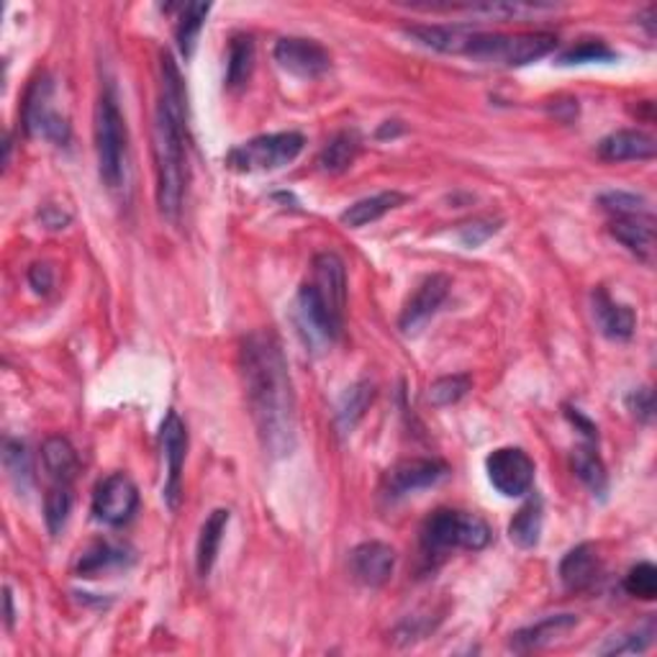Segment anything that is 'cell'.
<instances>
[{"instance_id":"1","label":"cell","mask_w":657,"mask_h":657,"mask_svg":"<svg viewBox=\"0 0 657 657\" xmlns=\"http://www.w3.org/2000/svg\"><path fill=\"white\" fill-rule=\"evenodd\" d=\"M239 378L262 450L288 457L295 450V394L278 336L252 332L239 344Z\"/></svg>"},{"instance_id":"2","label":"cell","mask_w":657,"mask_h":657,"mask_svg":"<svg viewBox=\"0 0 657 657\" xmlns=\"http://www.w3.org/2000/svg\"><path fill=\"white\" fill-rule=\"evenodd\" d=\"M160 100L154 111V172H158V206L164 218L183 211L187 185L185 158V85L168 52L162 54Z\"/></svg>"},{"instance_id":"3","label":"cell","mask_w":657,"mask_h":657,"mask_svg":"<svg viewBox=\"0 0 657 657\" xmlns=\"http://www.w3.org/2000/svg\"><path fill=\"white\" fill-rule=\"evenodd\" d=\"M93 121H96L93 123V134H96L100 180L111 191H119L129 175V129L111 85L100 93L96 104V119Z\"/></svg>"},{"instance_id":"4","label":"cell","mask_w":657,"mask_h":657,"mask_svg":"<svg viewBox=\"0 0 657 657\" xmlns=\"http://www.w3.org/2000/svg\"><path fill=\"white\" fill-rule=\"evenodd\" d=\"M493 531L478 514L440 508L421 524V554L427 560H442L452 550H483Z\"/></svg>"},{"instance_id":"5","label":"cell","mask_w":657,"mask_h":657,"mask_svg":"<svg viewBox=\"0 0 657 657\" xmlns=\"http://www.w3.org/2000/svg\"><path fill=\"white\" fill-rule=\"evenodd\" d=\"M558 46V36L547 31L531 34H498V31L475 29L467 39L463 57L496 67H524L547 57Z\"/></svg>"},{"instance_id":"6","label":"cell","mask_w":657,"mask_h":657,"mask_svg":"<svg viewBox=\"0 0 657 657\" xmlns=\"http://www.w3.org/2000/svg\"><path fill=\"white\" fill-rule=\"evenodd\" d=\"M306 139L299 131H280V134H262L249 142L234 147L226 154V164L237 172H272L291 164L303 152Z\"/></svg>"},{"instance_id":"7","label":"cell","mask_w":657,"mask_h":657,"mask_svg":"<svg viewBox=\"0 0 657 657\" xmlns=\"http://www.w3.org/2000/svg\"><path fill=\"white\" fill-rule=\"evenodd\" d=\"M23 129L29 137L44 139L52 144L69 142V123L57 108H54V83L50 75H39L29 85L26 98H23Z\"/></svg>"},{"instance_id":"8","label":"cell","mask_w":657,"mask_h":657,"mask_svg":"<svg viewBox=\"0 0 657 657\" xmlns=\"http://www.w3.org/2000/svg\"><path fill=\"white\" fill-rule=\"evenodd\" d=\"M293 319L303 336V342L316 352L332 347V344L342 336V328H344V319L336 316L334 311L326 306L322 295L314 291V286L311 283H303L299 295H295Z\"/></svg>"},{"instance_id":"9","label":"cell","mask_w":657,"mask_h":657,"mask_svg":"<svg viewBox=\"0 0 657 657\" xmlns=\"http://www.w3.org/2000/svg\"><path fill=\"white\" fill-rule=\"evenodd\" d=\"M491 486L500 496L519 498L535 486V460L519 448H498L486 457Z\"/></svg>"},{"instance_id":"10","label":"cell","mask_w":657,"mask_h":657,"mask_svg":"<svg viewBox=\"0 0 657 657\" xmlns=\"http://www.w3.org/2000/svg\"><path fill=\"white\" fill-rule=\"evenodd\" d=\"M139 508V491L129 475L114 473L104 478L93 493V516L108 527H123Z\"/></svg>"},{"instance_id":"11","label":"cell","mask_w":657,"mask_h":657,"mask_svg":"<svg viewBox=\"0 0 657 657\" xmlns=\"http://www.w3.org/2000/svg\"><path fill=\"white\" fill-rule=\"evenodd\" d=\"M272 54H276V62L286 73L301 77V80H316L332 67V54L314 39L283 36L278 39Z\"/></svg>"},{"instance_id":"12","label":"cell","mask_w":657,"mask_h":657,"mask_svg":"<svg viewBox=\"0 0 657 657\" xmlns=\"http://www.w3.org/2000/svg\"><path fill=\"white\" fill-rule=\"evenodd\" d=\"M160 444L164 465H168V478H164V504L170 508H177L180 491H183V467L187 455V429L175 411H170L162 421L160 429Z\"/></svg>"},{"instance_id":"13","label":"cell","mask_w":657,"mask_h":657,"mask_svg":"<svg viewBox=\"0 0 657 657\" xmlns=\"http://www.w3.org/2000/svg\"><path fill=\"white\" fill-rule=\"evenodd\" d=\"M450 288H452L450 278L440 276V272H434V276L421 280L417 291L411 293V299L406 301L401 316H398V328H401L406 336L419 334L421 328L427 326L429 319L440 311L442 303L448 301Z\"/></svg>"},{"instance_id":"14","label":"cell","mask_w":657,"mask_h":657,"mask_svg":"<svg viewBox=\"0 0 657 657\" xmlns=\"http://www.w3.org/2000/svg\"><path fill=\"white\" fill-rule=\"evenodd\" d=\"M448 475V465L432 457H409L396 463L386 473V491L388 496L401 498L409 493L432 488Z\"/></svg>"},{"instance_id":"15","label":"cell","mask_w":657,"mask_h":657,"mask_svg":"<svg viewBox=\"0 0 657 657\" xmlns=\"http://www.w3.org/2000/svg\"><path fill=\"white\" fill-rule=\"evenodd\" d=\"M311 286L336 316L344 319L347 309V270L340 255L319 252L311 262Z\"/></svg>"},{"instance_id":"16","label":"cell","mask_w":657,"mask_h":657,"mask_svg":"<svg viewBox=\"0 0 657 657\" xmlns=\"http://www.w3.org/2000/svg\"><path fill=\"white\" fill-rule=\"evenodd\" d=\"M396 568V550L386 542H363L349 554V573L365 589H380Z\"/></svg>"},{"instance_id":"17","label":"cell","mask_w":657,"mask_h":657,"mask_svg":"<svg viewBox=\"0 0 657 657\" xmlns=\"http://www.w3.org/2000/svg\"><path fill=\"white\" fill-rule=\"evenodd\" d=\"M406 36H411L413 42H419L427 50L442 52V54H460L463 57L467 39L475 29L465 26V23H419V26H406Z\"/></svg>"},{"instance_id":"18","label":"cell","mask_w":657,"mask_h":657,"mask_svg":"<svg viewBox=\"0 0 657 657\" xmlns=\"http://www.w3.org/2000/svg\"><path fill=\"white\" fill-rule=\"evenodd\" d=\"M599 158L606 162H643L655 158V139L645 131L622 129L599 142Z\"/></svg>"},{"instance_id":"19","label":"cell","mask_w":657,"mask_h":657,"mask_svg":"<svg viewBox=\"0 0 657 657\" xmlns=\"http://www.w3.org/2000/svg\"><path fill=\"white\" fill-rule=\"evenodd\" d=\"M578 627L575 614H554L547 616V620L531 624V627H524L511 635V650L514 653H531L542 650V647L558 643L560 637H566L570 629Z\"/></svg>"},{"instance_id":"20","label":"cell","mask_w":657,"mask_h":657,"mask_svg":"<svg viewBox=\"0 0 657 657\" xmlns=\"http://www.w3.org/2000/svg\"><path fill=\"white\" fill-rule=\"evenodd\" d=\"M593 316H596L601 334L608 336V340L624 342L635 334V326H637L635 311L624 306V303H616L608 299L604 288H596V291H593Z\"/></svg>"},{"instance_id":"21","label":"cell","mask_w":657,"mask_h":657,"mask_svg":"<svg viewBox=\"0 0 657 657\" xmlns=\"http://www.w3.org/2000/svg\"><path fill=\"white\" fill-rule=\"evenodd\" d=\"M601 560L596 547L583 542L560 560V581L568 591H585L599 581Z\"/></svg>"},{"instance_id":"22","label":"cell","mask_w":657,"mask_h":657,"mask_svg":"<svg viewBox=\"0 0 657 657\" xmlns=\"http://www.w3.org/2000/svg\"><path fill=\"white\" fill-rule=\"evenodd\" d=\"M612 237L622 241L637 260L653 262L655 255V222L650 214L622 216L612 224Z\"/></svg>"},{"instance_id":"23","label":"cell","mask_w":657,"mask_h":657,"mask_svg":"<svg viewBox=\"0 0 657 657\" xmlns=\"http://www.w3.org/2000/svg\"><path fill=\"white\" fill-rule=\"evenodd\" d=\"M131 562L129 547L114 542H93L88 550L80 552L75 562L77 578H100L114 573V570L127 568Z\"/></svg>"},{"instance_id":"24","label":"cell","mask_w":657,"mask_h":657,"mask_svg":"<svg viewBox=\"0 0 657 657\" xmlns=\"http://www.w3.org/2000/svg\"><path fill=\"white\" fill-rule=\"evenodd\" d=\"M229 508H214L208 514V519L203 521L201 535H198V545H195V570H198L201 578L211 575V570L216 566L218 558V547H222L224 531L229 527Z\"/></svg>"},{"instance_id":"25","label":"cell","mask_w":657,"mask_h":657,"mask_svg":"<svg viewBox=\"0 0 657 657\" xmlns=\"http://www.w3.org/2000/svg\"><path fill=\"white\" fill-rule=\"evenodd\" d=\"M406 201L409 198H406L403 193L383 191L378 195H370V198L352 203V206L342 214V224L349 226V229H363V226H367V224L380 222L383 216L390 214V211L398 206H403Z\"/></svg>"},{"instance_id":"26","label":"cell","mask_w":657,"mask_h":657,"mask_svg":"<svg viewBox=\"0 0 657 657\" xmlns=\"http://www.w3.org/2000/svg\"><path fill=\"white\" fill-rule=\"evenodd\" d=\"M375 401V383L370 380H357L355 386L344 390L340 398V406H336V427H340L342 434H349L359 421H363L365 411L370 409Z\"/></svg>"},{"instance_id":"27","label":"cell","mask_w":657,"mask_h":657,"mask_svg":"<svg viewBox=\"0 0 657 657\" xmlns=\"http://www.w3.org/2000/svg\"><path fill=\"white\" fill-rule=\"evenodd\" d=\"M542 498L531 496L527 504L514 514L511 524H508V537H511V542L521 547V550H531V547L539 545V537H542Z\"/></svg>"},{"instance_id":"28","label":"cell","mask_w":657,"mask_h":657,"mask_svg":"<svg viewBox=\"0 0 657 657\" xmlns=\"http://www.w3.org/2000/svg\"><path fill=\"white\" fill-rule=\"evenodd\" d=\"M255 69V42L252 36L237 34L229 44V54H226V88L239 90L245 88L252 77Z\"/></svg>"},{"instance_id":"29","label":"cell","mask_w":657,"mask_h":657,"mask_svg":"<svg viewBox=\"0 0 657 657\" xmlns=\"http://www.w3.org/2000/svg\"><path fill=\"white\" fill-rule=\"evenodd\" d=\"M42 460L50 478L60 483H73L77 467H80V463H77V452L65 437H50L42 448Z\"/></svg>"},{"instance_id":"30","label":"cell","mask_w":657,"mask_h":657,"mask_svg":"<svg viewBox=\"0 0 657 657\" xmlns=\"http://www.w3.org/2000/svg\"><path fill=\"white\" fill-rule=\"evenodd\" d=\"M357 152H359V134L355 129H344L324 147L322 154H319V168L328 172V175H340V172H344L352 162H355Z\"/></svg>"},{"instance_id":"31","label":"cell","mask_w":657,"mask_h":657,"mask_svg":"<svg viewBox=\"0 0 657 657\" xmlns=\"http://www.w3.org/2000/svg\"><path fill=\"white\" fill-rule=\"evenodd\" d=\"M573 471L578 478L585 483V488H589L593 496L604 498L606 491H608V475H606V465L604 460L596 450L591 448V444H581L573 452Z\"/></svg>"},{"instance_id":"32","label":"cell","mask_w":657,"mask_h":657,"mask_svg":"<svg viewBox=\"0 0 657 657\" xmlns=\"http://www.w3.org/2000/svg\"><path fill=\"white\" fill-rule=\"evenodd\" d=\"M211 13L208 3H187L183 6V13H180L177 26H175V39H177V50L185 60L193 57L195 44H198L201 29L206 23Z\"/></svg>"},{"instance_id":"33","label":"cell","mask_w":657,"mask_h":657,"mask_svg":"<svg viewBox=\"0 0 657 657\" xmlns=\"http://www.w3.org/2000/svg\"><path fill=\"white\" fill-rule=\"evenodd\" d=\"M73 511V483L52 481L50 491L44 496V521L52 537H57Z\"/></svg>"},{"instance_id":"34","label":"cell","mask_w":657,"mask_h":657,"mask_svg":"<svg viewBox=\"0 0 657 657\" xmlns=\"http://www.w3.org/2000/svg\"><path fill=\"white\" fill-rule=\"evenodd\" d=\"M3 465L11 483L19 493H29L31 481H34V467H31V455L26 444L19 440H6L3 444Z\"/></svg>"},{"instance_id":"35","label":"cell","mask_w":657,"mask_h":657,"mask_svg":"<svg viewBox=\"0 0 657 657\" xmlns=\"http://www.w3.org/2000/svg\"><path fill=\"white\" fill-rule=\"evenodd\" d=\"M473 390V378L471 375L460 373V375H444V378H437L432 386H429V394H427V401L432 406H452L457 401H463V398Z\"/></svg>"},{"instance_id":"36","label":"cell","mask_w":657,"mask_h":657,"mask_svg":"<svg viewBox=\"0 0 657 657\" xmlns=\"http://www.w3.org/2000/svg\"><path fill=\"white\" fill-rule=\"evenodd\" d=\"M616 52L601 39H583L558 57V65H591V62H614Z\"/></svg>"},{"instance_id":"37","label":"cell","mask_w":657,"mask_h":657,"mask_svg":"<svg viewBox=\"0 0 657 657\" xmlns=\"http://www.w3.org/2000/svg\"><path fill=\"white\" fill-rule=\"evenodd\" d=\"M653 637H655V622L650 620L645 627H637L635 632H627V635L612 637L606 645L599 647V653L601 655H639L653 645Z\"/></svg>"},{"instance_id":"38","label":"cell","mask_w":657,"mask_h":657,"mask_svg":"<svg viewBox=\"0 0 657 657\" xmlns=\"http://www.w3.org/2000/svg\"><path fill=\"white\" fill-rule=\"evenodd\" d=\"M624 591L635 599L653 601L657 596V568L653 562H639L632 568L624 578Z\"/></svg>"},{"instance_id":"39","label":"cell","mask_w":657,"mask_h":657,"mask_svg":"<svg viewBox=\"0 0 657 657\" xmlns=\"http://www.w3.org/2000/svg\"><path fill=\"white\" fill-rule=\"evenodd\" d=\"M599 203H601V208L608 211V214H616V218L650 214V211H647V201L643 198V195H635V193L608 191V193L599 195Z\"/></svg>"},{"instance_id":"40","label":"cell","mask_w":657,"mask_h":657,"mask_svg":"<svg viewBox=\"0 0 657 657\" xmlns=\"http://www.w3.org/2000/svg\"><path fill=\"white\" fill-rule=\"evenodd\" d=\"M498 229H500V226L493 224V222L465 224V226H460V241H463L465 247H481L483 241L491 239Z\"/></svg>"},{"instance_id":"41","label":"cell","mask_w":657,"mask_h":657,"mask_svg":"<svg viewBox=\"0 0 657 657\" xmlns=\"http://www.w3.org/2000/svg\"><path fill=\"white\" fill-rule=\"evenodd\" d=\"M627 403H629V409H632V413H635L637 419H643V421H653V390L650 388H639V390H635V394H632L629 398H627Z\"/></svg>"},{"instance_id":"42","label":"cell","mask_w":657,"mask_h":657,"mask_svg":"<svg viewBox=\"0 0 657 657\" xmlns=\"http://www.w3.org/2000/svg\"><path fill=\"white\" fill-rule=\"evenodd\" d=\"M29 283L36 293H50L54 286V276H52L50 265H34V268L29 270Z\"/></svg>"},{"instance_id":"43","label":"cell","mask_w":657,"mask_h":657,"mask_svg":"<svg viewBox=\"0 0 657 657\" xmlns=\"http://www.w3.org/2000/svg\"><path fill=\"white\" fill-rule=\"evenodd\" d=\"M566 413H568V419H570V421H573V424H575L578 429H581V432H583V437H585V440H589V442H596V440H599V432H596V427H593V424H591V421H589V419H585L581 411H578V409H568Z\"/></svg>"},{"instance_id":"44","label":"cell","mask_w":657,"mask_h":657,"mask_svg":"<svg viewBox=\"0 0 657 657\" xmlns=\"http://www.w3.org/2000/svg\"><path fill=\"white\" fill-rule=\"evenodd\" d=\"M398 131H403L401 121H386V123H383V129L378 131V137H380V139H383V137H396Z\"/></svg>"},{"instance_id":"45","label":"cell","mask_w":657,"mask_h":657,"mask_svg":"<svg viewBox=\"0 0 657 657\" xmlns=\"http://www.w3.org/2000/svg\"><path fill=\"white\" fill-rule=\"evenodd\" d=\"M6 624L11 627L13 624V599H11V591L6 589Z\"/></svg>"}]
</instances>
